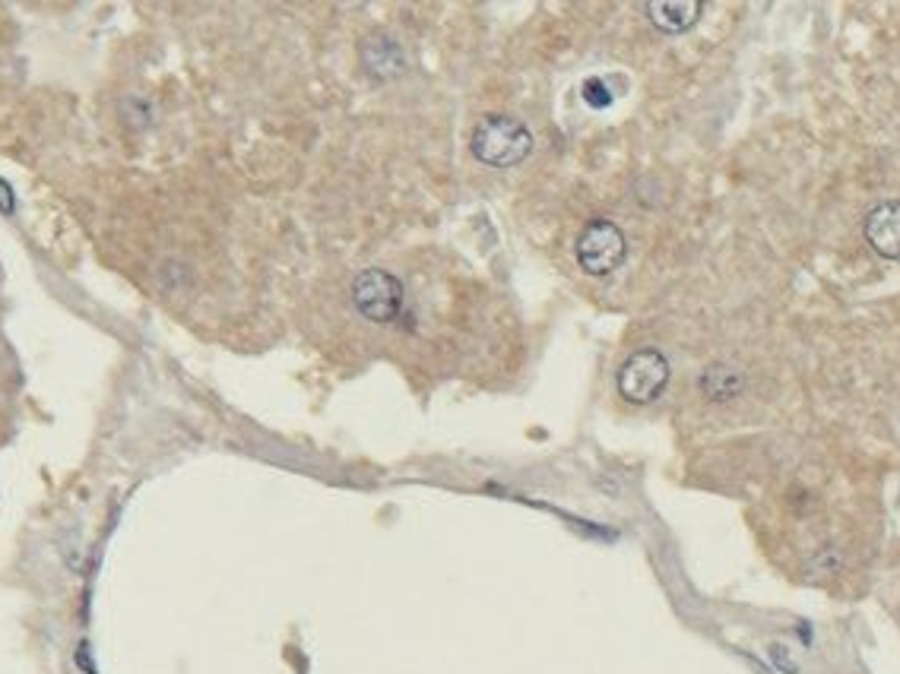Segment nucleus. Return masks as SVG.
<instances>
[{
    "label": "nucleus",
    "instance_id": "obj_1",
    "mask_svg": "<svg viewBox=\"0 0 900 674\" xmlns=\"http://www.w3.org/2000/svg\"><path fill=\"white\" fill-rule=\"evenodd\" d=\"M533 152V137L524 123L514 118H482L473 130V156L492 168H511L521 165Z\"/></svg>",
    "mask_w": 900,
    "mask_h": 674
},
{
    "label": "nucleus",
    "instance_id": "obj_2",
    "mask_svg": "<svg viewBox=\"0 0 900 674\" xmlns=\"http://www.w3.org/2000/svg\"><path fill=\"white\" fill-rule=\"evenodd\" d=\"M615 384H619V393H622L629 403H634V406H647V403H653V399L666 389V384H670V361H666V355L656 351V348H641V351H634L629 361L619 368Z\"/></svg>",
    "mask_w": 900,
    "mask_h": 674
},
{
    "label": "nucleus",
    "instance_id": "obj_3",
    "mask_svg": "<svg viewBox=\"0 0 900 674\" xmlns=\"http://www.w3.org/2000/svg\"><path fill=\"white\" fill-rule=\"evenodd\" d=\"M625 254H629V241H625L622 228L615 222H606V219L590 222L577 238V264L584 266V272L600 276V279L625 264Z\"/></svg>",
    "mask_w": 900,
    "mask_h": 674
},
{
    "label": "nucleus",
    "instance_id": "obj_4",
    "mask_svg": "<svg viewBox=\"0 0 900 674\" xmlns=\"http://www.w3.org/2000/svg\"><path fill=\"white\" fill-rule=\"evenodd\" d=\"M358 314L372 324H390L403 310V286L384 269H365L353 286Z\"/></svg>",
    "mask_w": 900,
    "mask_h": 674
},
{
    "label": "nucleus",
    "instance_id": "obj_5",
    "mask_svg": "<svg viewBox=\"0 0 900 674\" xmlns=\"http://www.w3.org/2000/svg\"><path fill=\"white\" fill-rule=\"evenodd\" d=\"M869 247L884 260H900V200H884L862 222Z\"/></svg>",
    "mask_w": 900,
    "mask_h": 674
},
{
    "label": "nucleus",
    "instance_id": "obj_6",
    "mask_svg": "<svg viewBox=\"0 0 900 674\" xmlns=\"http://www.w3.org/2000/svg\"><path fill=\"white\" fill-rule=\"evenodd\" d=\"M647 10L650 22L666 32V36H679V32H689L694 22L701 20L704 13V3L701 0H653L644 7Z\"/></svg>",
    "mask_w": 900,
    "mask_h": 674
},
{
    "label": "nucleus",
    "instance_id": "obj_7",
    "mask_svg": "<svg viewBox=\"0 0 900 674\" xmlns=\"http://www.w3.org/2000/svg\"><path fill=\"white\" fill-rule=\"evenodd\" d=\"M701 389H704V396L711 403H730V399H735L745 389V377L735 368H730V365H713V368L704 370Z\"/></svg>",
    "mask_w": 900,
    "mask_h": 674
},
{
    "label": "nucleus",
    "instance_id": "obj_8",
    "mask_svg": "<svg viewBox=\"0 0 900 674\" xmlns=\"http://www.w3.org/2000/svg\"><path fill=\"white\" fill-rule=\"evenodd\" d=\"M365 63L368 70L377 77H394L399 67H403V54H399L397 41H390L387 36H375V39L365 44Z\"/></svg>",
    "mask_w": 900,
    "mask_h": 674
},
{
    "label": "nucleus",
    "instance_id": "obj_9",
    "mask_svg": "<svg viewBox=\"0 0 900 674\" xmlns=\"http://www.w3.org/2000/svg\"><path fill=\"white\" fill-rule=\"evenodd\" d=\"M584 99L590 108H609L612 105V92H609V86L603 80H586L584 82Z\"/></svg>",
    "mask_w": 900,
    "mask_h": 674
},
{
    "label": "nucleus",
    "instance_id": "obj_10",
    "mask_svg": "<svg viewBox=\"0 0 900 674\" xmlns=\"http://www.w3.org/2000/svg\"><path fill=\"white\" fill-rule=\"evenodd\" d=\"M0 212H13V190L7 181H0Z\"/></svg>",
    "mask_w": 900,
    "mask_h": 674
}]
</instances>
